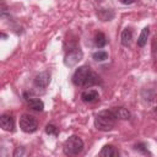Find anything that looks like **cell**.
I'll return each mask as SVG.
<instances>
[{
  "mask_svg": "<svg viewBox=\"0 0 157 157\" xmlns=\"http://www.w3.org/2000/svg\"><path fill=\"white\" fill-rule=\"evenodd\" d=\"M72 82L78 87H91L99 83V76L91 70L90 66H80L72 75Z\"/></svg>",
  "mask_w": 157,
  "mask_h": 157,
  "instance_id": "6da1fadb",
  "label": "cell"
},
{
  "mask_svg": "<svg viewBox=\"0 0 157 157\" xmlns=\"http://www.w3.org/2000/svg\"><path fill=\"white\" fill-rule=\"evenodd\" d=\"M117 119L113 110H102L94 118V126L101 131H110L115 126Z\"/></svg>",
  "mask_w": 157,
  "mask_h": 157,
  "instance_id": "7a4b0ae2",
  "label": "cell"
},
{
  "mask_svg": "<svg viewBox=\"0 0 157 157\" xmlns=\"http://www.w3.org/2000/svg\"><path fill=\"white\" fill-rule=\"evenodd\" d=\"M82 150H83V141L76 135L70 136L64 142V153L67 156H76L81 153Z\"/></svg>",
  "mask_w": 157,
  "mask_h": 157,
  "instance_id": "3957f363",
  "label": "cell"
},
{
  "mask_svg": "<svg viewBox=\"0 0 157 157\" xmlns=\"http://www.w3.org/2000/svg\"><path fill=\"white\" fill-rule=\"evenodd\" d=\"M20 128L22 131L31 134L38 129V121L31 114H22L20 118Z\"/></svg>",
  "mask_w": 157,
  "mask_h": 157,
  "instance_id": "277c9868",
  "label": "cell"
},
{
  "mask_svg": "<svg viewBox=\"0 0 157 157\" xmlns=\"http://www.w3.org/2000/svg\"><path fill=\"white\" fill-rule=\"evenodd\" d=\"M82 52L78 49V48H75V49H71L70 52H67L65 54V58H64V64L66 66H74L76 65L81 59H82Z\"/></svg>",
  "mask_w": 157,
  "mask_h": 157,
  "instance_id": "5b68a950",
  "label": "cell"
},
{
  "mask_svg": "<svg viewBox=\"0 0 157 157\" xmlns=\"http://www.w3.org/2000/svg\"><path fill=\"white\" fill-rule=\"evenodd\" d=\"M49 80H50V75H49V72H48V71H43V72H40L39 75L36 76L34 81H33V85H34V87L38 88V90H39V88L44 90V88L48 86Z\"/></svg>",
  "mask_w": 157,
  "mask_h": 157,
  "instance_id": "8992f818",
  "label": "cell"
},
{
  "mask_svg": "<svg viewBox=\"0 0 157 157\" xmlns=\"http://www.w3.org/2000/svg\"><path fill=\"white\" fill-rule=\"evenodd\" d=\"M23 97H25L27 104H28L32 109H34V110H37V112H42V110H43L44 103H43L39 98H37V97H34V96H32V94H28V93H25Z\"/></svg>",
  "mask_w": 157,
  "mask_h": 157,
  "instance_id": "52a82bcc",
  "label": "cell"
},
{
  "mask_svg": "<svg viewBox=\"0 0 157 157\" xmlns=\"http://www.w3.org/2000/svg\"><path fill=\"white\" fill-rule=\"evenodd\" d=\"M0 126L5 130V131H13L15 129V120L11 115L9 114H4L0 118Z\"/></svg>",
  "mask_w": 157,
  "mask_h": 157,
  "instance_id": "ba28073f",
  "label": "cell"
},
{
  "mask_svg": "<svg viewBox=\"0 0 157 157\" xmlns=\"http://www.w3.org/2000/svg\"><path fill=\"white\" fill-rule=\"evenodd\" d=\"M98 98H99V94L96 90H87L81 93V99L85 103H92V102L97 101Z\"/></svg>",
  "mask_w": 157,
  "mask_h": 157,
  "instance_id": "9c48e42d",
  "label": "cell"
},
{
  "mask_svg": "<svg viewBox=\"0 0 157 157\" xmlns=\"http://www.w3.org/2000/svg\"><path fill=\"white\" fill-rule=\"evenodd\" d=\"M118 155H119L118 150H117L114 146H112V145H105V146L99 151V156H101V157H115V156H118Z\"/></svg>",
  "mask_w": 157,
  "mask_h": 157,
  "instance_id": "30bf717a",
  "label": "cell"
},
{
  "mask_svg": "<svg viewBox=\"0 0 157 157\" xmlns=\"http://www.w3.org/2000/svg\"><path fill=\"white\" fill-rule=\"evenodd\" d=\"M120 40H121V44L128 47L130 45L131 40H132V31L131 28H125L123 32H121V36H120Z\"/></svg>",
  "mask_w": 157,
  "mask_h": 157,
  "instance_id": "8fae6325",
  "label": "cell"
},
{
  "mask_svg": "<svg viewBox=\"0 0 157 157\" xmlns=\"http://www.w3.org/2000/svg\"><path fill=\"white\" fill-rule=\"evenodd\" d=\"M97 16L101 21H109L114 17V12L110 9H101V10H98Z\"/></svg>",
  "mask_w": 157,
  "mask_h": 157,
  "instance_id": "7c38bea8",
  "label": "cell"
},
{
  "mask_svg": "<svg viewBox=\"0 0 157 157\" xmlns=\"http://www.w3.org/2000/svg\"><path fill=\"white\" fill-rule=\"evenodd\" d=\"M148 34H150V28H148V27H145V28L141 31V33H140V36H139V38H137V45H139L140 48L145 47V44L147 43Z\"/></svg>",
  "mask_w": 157,
  "mask_h": 157,
  "instance_id": "4fadbf2b",
  "label": "cell"
},
{
  "mask_svg": "<svg viewBox=\"0 0 157 157\" xmlns=\"http://www.w3.org/2000/svg\"><path fill=\"white\" fill-rule=\"evenodd\" d=\"M112 110L114 112V114H115V117H117L118 119H129V118H130V112H129L128 109L123 108V107L114 108V109H112Z\"/></svg>",
  "mask_w": 157,
  "mask_h": 157,
  "instance_id": "5bb4252c",
  "label": "cell"
},
{
  "mask_svg": "<svg viewBox=\"0 0 157 157\" xmlns=\"http://www.w3.org/2000/svg\"><path fill=\"white\" fill-rule=\"evenodd\" d=\"M94 43H96V45H97L98 48H103V47L107 44V38H105L104 33H102V32H98V33L96 34V38H94Z\"/></svg>",
  "mask_w": 157,
  "mask_h": 157,
  "instance_id": "9a60e30c",
  "label": "cell"
},
{
  "mask_svg": "<svg viewBox=\"0 0 157 157\" xmlns=\"http://www.w3.org/2000/svg\"><path fill=\"white\" fill-rule=\"evenodd\" d=\"M92 58L96 60V61H104L108 59V53L105 50H98V52H94Z\"/></svg>",
  "mask_w": 157,
  "mask_h": 157,
  "instance_id": "2e32d148",
  "label": "cell"
},
{
  "mask_svg": "<svg viewBox=\"0 0 157 157\" xmlns=\"http://www.w3.org/2000/svg\"><path fill=\"white\" fill-rule=\"evenodd\" d=\"M45 132L49 134V135H54V136H56V135L59 134V129H58L55 125L48 124V125L45 126Z\"/></svg>",
  "mask_w": 157,
  "mask_h": 157,
  "instance_id": "e0dca14e",
  "label": "cell"
},
{
  "mask_svg": "<svg viewBox=\"0 0 157 157\" xmlns=\"http://www.w3.org/2000/svg\"><path fill=\"white\" fill-rule=\"evenodd\" d=\"M18 155H20V156H21V155H23V148H22V147H17V150H16V151H15V153H13V156H15V157H17Z\"/></svg>",
  "mask_w": 157,
  "mask_h": 157,
  "instance_id": "ac0fdd59",
  "label": "cell"
},
{
  "mask_svg": "<svg viewBox=\"0 0 157 157\" xmlns=\"http://www.w3.org/2000/svg\"><path fill=\"white\" fill-rule=\"evenodd\" d=\"M121 4H124V5H130V4H132L135 0H119Z\"/></svg>",
  "mask_w": 157,
  "mask_h": 157,
  "instance_id": "d6986e66",
  "label": "cell"
}]
</instances>
